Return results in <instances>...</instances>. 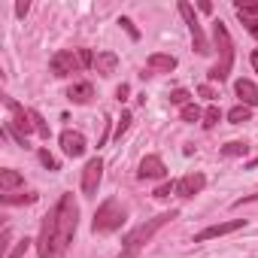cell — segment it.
I'll use <instances>...</instances> for the list:
<instances>
[{
	"mask_svg": "<svg viewBox=\"0 0 258 258\" xmlns=\"http://www.w3.org/2000/svg\"><path fill=\"white\" fill-rule=\"evenodd\" d=\"M40 161L49 167V170H61V164H58V158H52L49 155V149H40Z\"/></svg>",
	"mask_w": 258,
	"mask_h": 258,
	"instance_id": "obj_30",
	"label": "cell"
},
{
	"mask_svg": "<svg viewBox=\"0 0 258 258\" xmlns=\"http://www.w3.org/2000/svg\"><path fill=\"white\" fill-rule=\"evenodd\" d=\"M170 191H176V182H161L155 188V198H170Z\"/></svg>",
	"mask_w": 258,
	"mask_h": 258,
	"instance_id": "obj_31",
	"label": "cell"
},
{
	"mask_svg": "<svg viewBox=\"0 0 258 258\" xmlns=\"http://www.w3.org/2000/svg\"><path fill=\"white\" fill-rule=\"evenodd\" d=\"M252 67H255V73H258V49L252 52Z\"/></svg>",
	"mask_w": 258,
	"mask_h": 258,
	"instance_id": "obj_38",
	"label": "cell"
},
{
	"mask_svg": "<svg viewBox=\"0 0 258 258\" xmlns=\"http://www.w3.org/2000/svg\"><path fill=\"white\" fill-rule=\"evenodd\" d=\"M243 225H246L243 219H234V222H219V225H210V228H204L201 234H195V243H207V240H216V237L234 234V231H240Z\"/></svg>",
	"mask_w": 258,
	"mask_h": 258,
	"instance_id": "obj_10",
	"label": "cell"
},
{
	"mask_svg": "<svg viewBox=\"0 0 258 258\" xmlns=\"http://www.w3.org/2000/svg\"><path fill=\"white\" fill-rule=\"evenodd\" d=\"M246 152H249V146H246L243 140H231V143L222 146V155H225V158H240V155H246Z\"/></svg>",
	"mask_w": 258,
	"mask_h": 258,
	"instance_id": "obj_19",
	"label": "cell"
},
{
	"mask_svg": "<svg viewBox=\"0 0 258 258\" xmlns=\"http://www.w3.org/2000/svg\"><path fill=\"white\" fill-rule=\"evenodd\" d=\"M249 118H252V109L243 106V103H237V106L228 112V121H231V124H243V121H249Z\"/></svg>",
	"mask_w": 258,
	"mask_h": 258,
	"instance_id": "obj_20",
	"label": "cell"
},
{
	"mask_svg": "<svg viewBox=\"0 0 258 258\" xmlns=\"http://www.w3.org/2000/svg\"><path fill=\"white\" fill-rule=\"evenodd\" d=\"M49 70L55 73V76H73V73H82L85 67H82V61H79V52L76 49H61V52H55L52 55V61H49Z\"/></svg>",
	"mask_w": 258,
	"mask_h": 258,
	"instance_id": "obj_7",
	"label": "cell"
},
{
	"mask_svg": "<svg viewBox=\"0 0 258 258\" xmlns=\"http://www.w3.org/2000/svg\"><path fill=\"white\" fill-rule=\"evenodd\" d=\"M100 179H103V161H100V158H91V161L82 167V191H85V198H94V195H97Z\"/></svg>",
	"mask_w": 258,
	"mask_h": 258,
	"instance_id": "obj_9",
	"label": "cell"
},
{
	"mask_svg": "<svg viewBox=\"0 0 258 258\" xmlns=\"http://www.w3.org/2000/svg\"><path fill=\"white\" fill-rule=\"evenodd\" d=\"M252 201H258V191H255V195H243V198H237L234 207H243V204H252Z\"/></svg>",
	"mask_w": 258,
	"mask_h": 258,
	"instance_id": "obj_33",
	"label": "cell"
},
{
	"mask_svg": "<svg viewBox=\"0 0 258 258\" xmlns=\"http://www.w3.org/2000/svg\"><path fill=\"white\" fill-rule=\"evenodd\" d=\"M127 91H131V88H127V85H124V82H121V85H118V88H115V97H118V100H124V97H127Z\"/></svg>",
	"mask_w": 258,
	"mask_h": 258,
	"instance_id": "obj_34",
	"label": "cell"
},
{
	"mask_svg": "<svg viewBox=\"0 0 258 258\" xmlns=\"http://www.w3.org/2000/svg\"><path fill=\"white\" fill-rule=\"evenodd\" d=\"M127 124H131V112H121V118H118V124H115V140H121V134L127 131Z\"/></svg>",
	"mask_w": 258,
	"mask_h": 258,
	"instance_id": "obj_27",
	"label": "cell"
},
{
	"mask_svg": "<svg viewBox=\"0 0 258 258\" xmlns=\"http://www.w3.org/2000/svg\"><path fill=\"white\" fill-rule=\"evenodd\" d=\"M198 10L201 13H213V4H210V0H204V4H198Z\"/></svg>",
	"mask_w": 258,
	"mask_h": 258,
	"instance_id": "obj_37",
	"label": "cell"
},
{
	"mask_svg": "<svg viewBox=\"0 0 258 258\" xmlns=\"http://www.w3.org/2000/svg\"><path fill=\"white\" fill-rule=\"evenodd\" d=\"M219 118H222V112H219V106H210V109L204 112V121H201V124H204V127H207V131H210V127H216V124H219Z\"/></svg>",
	"mask_w": 258,
	"mask_h": 258,
	"instance_id": "obj_24",
	"label": "cell"
},
{
	"mask_svg": "<svg viewBox=\"0 0 258 258\" xmlns=\"http://www.w3.org/2000/svg\"><path fill=\"white\" fill-rule=\"evenodd\" d=\"M67 97H70L73 103H88V100L94 97V85H91V82H73V85L67 88Z\"/></svg>",
	"mask_w": 258,
	"mask_h": 258,
	"instance_id": "obj_18",
	"label": "cell"
},
{
	"mask_svg": "<svg viewBox=\"0 0 258 258\" xmlns=\"http://www.w3.org/2000/svg\"><path fill=\"white\" fill-rule=\"evenodd\" d=\"M61 149H64L67 158H79V155H85L88 143H85V137L79 131H64L61 134Z\"/></svg>",
	"mask_w": 258,
	"mask_h": 258,
	"instance_id": "obj_13",
	"label": "cell"
},
{
	"mask_svg": "<svg viewBox=\"0 0 258 258\" xmlns=\"http://www.w3.org/2000/svg\"><path fill=\"white\" fill-rule=\"evenodd\" d=\"M146 67H149V76L152 73H173L176 70V58L173 55H164V52H152L149 61H146Z\"/></svg>",
	"mask_w": 258,
	"mask_h": 258,
	"instance_id": "obj_15",
	"label": "cell"
},
{
	"mask_svg": "<svg viewBox=\"0 0 258 258\" xmlns=\"http://www.w3.org/2000/svg\"><path fill=\"white\" fill-rule=\"evenodd\" d=\"M37 255L40 258H61V252H58V228H55V213L52 210L43 216L40 237H37Z\"/></svg>",
	"mask_w": 258,
	"mask_h": 258,
	"instance_id": "obj_5",
	"label": "cell"
},
{
	"mask_svg": "<svg viewBox=\"0 0 258 258\" xmlns=\"http://www.w3.org/2000/svg\"><path fill=\"white\" fill-rule=\"evenodd\" d=\"M198 94H201V97H210V100H213V97H216V94H213V88H210V85H201V88H198Z\"/></svg>",
	"mask_w": 258,
	"mask_h": 258,
	"instance_id": "obj_36",
	"label": "cell"
},
{
	"mask_svg": "<svg viewBox=\"0 0 258 258\" xmlns=\"http://www.w3.org/2000/svg\"><path fill=\"white\" fill-rule=\"evenodd\" d=\"M52 213H55V228H58V252L64 255L70 249L73 237H76V228H79V204L67 191V195L58 198V204L52 207Z\"/></svg>",
	"mask_w": 258,
	"mask_h": 258,
	"instance_id": "obj_2",
	"label": "cell"
},
{
	"mask_svg": "<svg viewBox=\"0 0 258 258\" xmlns=\"http://www.w3.org/2000/svg\"><path fill=\"white\" fill-rule=\"evenodd\" d=\"M76 52H79V61H82V67H85V70H88V67H94V58H97V55H94L91 49H76Z\"/></svg>",
	"mask_w": 258,
	"mask_h": 258,
	"instance_id": "obj_29",
	"label": "cell"
},
{
	"mask_svg": "<svg viewBox=\"0 0 258 258\" xmlns=\"http://www.w3.org/2000/svg\"><path fill=\"white\" fill-rule=\"evenodd\" d=\"M0 201H4L7 207H13V204H34L37 195L34 191H28V195H0Z\"/></svg>",
	"mask_w": 258,
	"mask_h": 258,
	"instance_id": "obj_21",
	"label": "cell"
},
{
	"mask_svg": "<svg viewBox=\"0 0 258 258\" xmlns=\"http://www.w3.org/2000/svg\"><path fill=\"white\" fill-rule=\"evenodd\" d=\"M170 103H176V106H188V103H191V94H188L185 88H176V91H170Z\"/></svg>",
	"mask_w": 258,
	"mask_h": 258,
	"instance_id": "obj_25",
	"label": "cell"
},
{
	"mask_svg": "<svg viewBox=\"0 0 258 258\" xmlns=\"http://www.w3.org/2000/svg\"><path fill=\"white\" fill-rule=\"evenodd\" d=\"M179 115H182V121H201V118H204V112H201V109H198L195 103L182 106V112H179Z\"/></svg>",
	"mask_w": 258,
	"mask_h": 258,
	"instance_id": "obj_26",
	"label": "cell"
},
{
	"mask_svg": "<svg viewBox=\"0 0 258 258\" xmlns=\"http://www.w3.org/2000/svg\"><path fill=\"white\" fill-rule=\"evenodd\" d=\"M118 25L127 31V37H131V40H140V31L134 28V22H131V19H124V16H121V19H118Z\"/></svg>",
	"mask_w": 258,
	"mask_h": 258,
	"instance_id": "obj_28",
	"label": "cell"
},
{
	"mask_svg": "<svg viewBox=\"0 0 258 258\" xmlns=\"http://www.w3.org/2000/svg\"><path fill=\"white\" fill-rule=\"evenodd\" d=\"M204 185H207V176L195 170V173H185V176L176 182V195H179V198H195V195L204 191Z\"/></svg>",
	"mask_w": 258,
	"mask_h": 258,
	"instance_id": "obj_12",
	"label": "cell"
},
{
	"mask_svg": "<svg viewBox=\"0 0 258 258\" xmlns=\"http://www.w3.org/2000/svg\"><path fill=\"white\" fill-rule=\"evenodd\" d=\"M4 103H7V109H10V115H13V118H10V124L16 127V131H19V134H25V137H28V134H34L31 109H25V106H22L19 100H13V97H7Z\"/></svg>",
	"mask_w": 258,
	"mask_h": 258,
	"instance_id": "obj_8",
	"label": "cell"
},
{
	"mask_svg": "<svg viewBox=\"0 0 258 258\" xmlns=\"http://www.w3.org/2000/svg\"><path fill=\"white\" fill-rule=\"evenodd\" d=\"M124 222H127V210H124L115 198H106V201L97 207V213H94L91 231H94V234H112V231H118Z\"/></svg>",
	"mask_w": 258,
	"mask_h": 258,
	"instance_id": "obj_4",
	"label": "cell"
},
{
	"mask_svg": "<svg viewBox=\"0 0 258 258\" xmlns=\"http://www.w3.org/2000/svg\"><path fill=\"white\" fill-rule=\"evenodd\" d=\"M115 67H118V55H115V52H97V58H94V70H97L100 76H112Z\"/></svg>",
	"mask_w": 258,
	"mask_h": 258,
	"instance_id": "obj_16",
	"label": "cell"
},
{
	"mask_svg": "<svg viewBox=\"0 0 258 258\" xmlns=\"http://www.w3.org/2000/svg\"><path fill=\"white\" fill-rule=\"evenodd\" d=\"M31 246H37V240H28V237H25V240H19V243H16V249H13L7 258H25Z\"/></svg>",
	"mask_w": 258,
	"mask_h": 258,
	"instance_id": "obj_23",
	"label": "cell"
},
{
	"mask_svg": "<svg viewBox=\"0 0 258 258\" xmlns=\"http://www.w3.org/2000/svg\"><path fill=\"white\" fill-rule=\"evenodd\" d=\"M179 213L176 210H170V213H158L155 219H146L143 225H137L131 234L124 237V243H121V252L115 255V258H140V252H143V246L164 228V225H170L173 219H176Z\"/></svg>",
	"mask_w": 258,
	"mask_h": 258,
	"instance_id": "obj_1",
	"label": "cell"
},
{
	"mask_svg": "<svg viewBox=\"0 0 258 258\" xmlns=\"http://www.w3.org/2000/svg\"><path fill=\"white\" fill-rule=\"evenodd\" d=\"M28 10H31L28 4H16V16H19V19H25V16H28Z\"/></svg>",
	"mask_w": 258,
	"mask_h": 258,
	"instance_id": "obj_35",
	"label": "cell"
},
{
	"mask_svg": "<svg viewBox=\"0 0 258 258\" xmlns=\"http://www.w3.org/2000/svg\"><path fill=\"white\" fill-rule=\"evenodd\" d=\"M213 43H216L219 61L210 67L207 79H210V82H225V79L231 76V67H234V40H231V34H228V28H225L222 19L213 22Z\"/></svg>",
	"mask_w": 258,
	"mask_h": 258,
	"instance_id": "obj_3",
	"label": "cell"
},
{
	"mask_svg": "<svg viewBox=\"0 0 258 258\" xmlns=\"http://www.w3.org/2000/svg\"><path fill=\"white\" fill-rule=\"evenodd\" d=\"M19 185H25V176L19 170H13V167L0 170V191L4 195H13V188H19Z\"/></svg>",
	"mask_w": 258,
	"mask_h": 258,
	"instance_id": "obj_17",
	"label": "cell"
},
{
	"mask_svg": "<svg viewBox=\"0 0 258 258\" xmlns=\"http://www.w3.org/2000/svg\"><path fill=\"white\" fill-rule=\"evenodd\" d=\"M240 22H243V28H246V31L258 40V19H246V16H240Z\"/></svg>",
	"mask_w": 258,
	"mask_h": 258,
	"instance_id": "obj_32",
	"label": "cell"
},
{
	"mask_svg": "<svg viewBox=\"0 0 258 258\" xmlns=\"http://www.w3.org/2000/svg\"><path fill=\"white\" fill-rule=\"evenodd\" d=\"M234 10H237V16L258 19V4H243V0H234Z\"/></svg>",
	"mask_w": 258,
	"mask_h": 258,
	"instance_id": "obj_22",
	"label": "cell"
},
{
	"mask_svg": "<svg viewBox=\"0 0 258 258\" xmlns=\"http://www.w3.org/2000/svg\"><path fill=\"white\" fill-rule=\"evenodd\" d=\"M140 179H164L167 176V164L161 161V155H146L140 161V170H137Z\"/></svg>",
	"mask_w": 258,
	"mask_h": 258,
	"instance_id": "obj_11",
	"label": "cell"
},
{
	"mask_svg": "<svg viewBox=\"0 0 258 258\" xmlns=\"http://www.w3.org/2000/svg\"><path fill=\"white\" fill-rule=\"evenodd\" d=\"M234 91H237V97H240V103L243 106H258V85L252 82V79H237L234 82Z\"/></svg>",
	"mask_w": 258,
	"mask_h": 258,
	"instance_id": "obj_14",
	"label": "cell"
},
{
	"mask_svg": "<svg viewBox=\"0 0 258 258\" xmlns=\"http://www.w3.org/2000/svg\"><path fill=\"white\" fill-rule=\"evenodd\" d=\"M179 16L185 19V25H188V34H191V46H195V52L198 55H210L213 49H210V40H207V34H204V28H201V22H198V16H195V10H191V4H179Z\"/></svg>",
	"mask_w": 258,
	"mask_h": 258,
	"instance_id": "obj_6",
	"label": "cell"
}]
</instances>
